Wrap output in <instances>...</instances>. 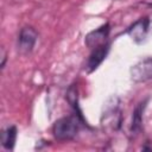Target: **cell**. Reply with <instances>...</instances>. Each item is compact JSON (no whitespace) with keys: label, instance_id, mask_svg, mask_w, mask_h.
I'll list each match as a JSON object with an SVG mask.
<instances>
[{"label":"cell","instance_id":"cell-8","mask_svg":"<svg viewBox=\"0 0 152 152\" xmlns=\"http://www.w3.org/2000/svg\"><path fill=\"white\" fill-rule=\"evenodd\" d=\"M148 99H144L142 101H140L133 110V115H132V122H131V134L132 137H137L141 129H142V119H144V112L146 109Z\"/></svg>","mask_w":152,"mask_h":152},{"label":"cell","instance_id":"cell-11","mask_svg":"<svg viewBox=\"0 0 152 152\" xmlns=\"http://www.w3.org/2000/svg\"><path fill=\"white\" fill-rule=\"evenodd\" d=\"M6 61H7V55H6V52L2 50V55H1V64H0L1 70L5 68V63H6Z\"/></svg>","mask_w":152,"mask_h":152},{"label":"cell","instance_id":"cell-3","mask_svg":"<svg viewBox=\"0 0 152 152\" xmlns=\"http://www.w3.org/2000/svg\"><path fill=\"white\" fill-rule=\"evenodd\" d=\"M38 40V32L32 26H24L17 39V48L18 51L23 55H28L33 51L36 43Z\"/></svg>","mask_w":152,"mask_h":152},{"label":"cell","instance_id":"cell-9","mask_svg":"<svg viewBox=\"0 0 152 152\" xmlns=\"http://www.w3.org/2000/svg\"><path fill=\"white\" fill-rule=\"evenodd\" d=\"M17 137H18V128H17L15 125H11V126H7V127L2 128L1 133H0L1 146L7 151L14 150Z\"/></svg>","mask_w":152,"mask_h":152},{"label":"cell","instance_id":"cell-6","mask_svg":"<svg viewBox=\"0 0 152 152\" xmlns=\"http://www.w3.org/2000/svg\"><path fill=\"white\" fill-rule=\"evenodd\" d=\"M109 50H110V42L109 40L94 48V49H91V52H90V55L86 62L84 70L88 74H91L93 71H95L102 64V62L106 59Z\"/></svg>","mask_w":152,"mask_h":152},{"label":"cell","instance_id":"cell-1","mask_svg":"<svg viewBox=\"0 0 152 152\" xmlns=\"http://www.w3.org/2000/svg\"><path fill=\"white\" fill-rule=\"evenodd\" d=\"M82 127H88L83 114L74 112L72 114L62 116L55 121L52 126V134L59 141H69L78 134Z\"/></svg>","mask_w":152,"mask_h":152},{"label":"cell","instance_id":"cell-2","mask_svg":"<svg viewBox=\"0 0 152 152\" xmlns=\"http://www.w3.org/2000/svg\"><path fill=\"white\" fill-rule=\"evenodd\" d=\"M122 112L120 109V99L112 95L103 103V110L101 115V125L106 129L118 131L121 128Z\"/></svg>","mask_w":152,"mask_h":152},{"label":"cell","instance_id":"cell-4","mask_svg":"<svg viewBox=\"0 0 152 152\" xmlns=\"http://www.w3.org/2000/svg\"><path fill=\"white\" fill-rule=\"evenodd\" d=\"M129 76L134 83H144L152 80V57L138 61L129 68Z\"/></svg>","mask_w":152,"mask_h":152},{"label":"cell","instance_id":"cell-5","mask_svg":"<svg viewBox=\"0 0 152 152\" xmlns=\"http://www.w3.org/2000/svg\"><path fill=\"white\" fill-rule=\"evenodd\" d=\"M150 24L151 21L148 17H141L127 27L126 33L135 44H141L147 38V33L150 31Z\"/></svg>","mask_w":152,"mask_h":152},{"label":"cell","instance_id":"cell-10","mask_svg":"<svg viewBox=\"0 0 152 152\" xmlns=\"http://www.w3.org/2000/svg\"><path fill=\"white\" fill-rule=\"evenodd\" d=\"M65 99H66L68 103L70 104V107L72 108V110L75 113L82 114V110H81L80 104H78V90H77V86L71 84L68 88L66 94H65Z\"/></svg>","mask_w":152,"mask_h":152},{"label":"cell","instance_id":"cell-7","mask_svg":"<svg viewBox=\"0 0 152 152\" xmlns=\"http://www.w3.org/2000/svg\"><path fill=\"white\" fill-rule=\"evenodd\" d=\"M109 33H110V25H109V23H106V24L99 26L97 28L90 31L84 38V44L87 48H89L91 50V49L108 42Z\"/></svg>","mask_w":152,"mask_h":152}]
</instances>
